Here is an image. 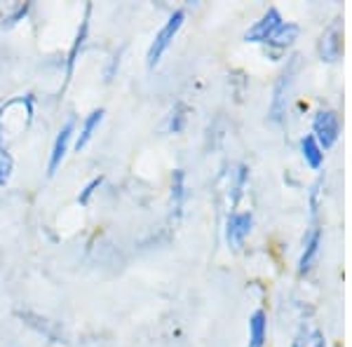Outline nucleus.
Masks as SVG:
<instances>
[{
  "label": "nucleus",
  "mask_w": 352,
  "mask_h": 347,
  "mask_svg": "<svg viewBox=\"0 0 352 347\" xmlns=\"http://www.w3.org/2000/svg\"><path fill=\"white\" fill-rule=\"evenodd\" d=\"M99 186H101V176H99V179H94L92 183L85 186V190L80 192V197H78V202H80V204H87V202H89V197H92V192H94Z\"/></svg>",
  "instance_id": "obj_18"
},
{
  "label": "nucleus",
  "mask_w": 352,
  "mask_h": 347,
  "mask_svg": "<svg viewBox=\"0 0 352 347\" xmlns=\"http://www.w3.org/2000/svg\"><path fill=\"white\" fill-rule=\"evenodd\" d=\"M317 52H320L322 61H338L343 54V24L340 19H333L331 24L324 28V33L317 41Z\"/></svg>",
  "instance_id": "obj_4"
},
{
  "label": "nucleus",
  "mask_w": 352,
  "mask_h": 347,
  "mask_svg": "<svg viewBox=\"0 0 352 347\" xmlns=\"http://www.w3.org/2000/svg\"><path fill=\"white\" fill-rule=\"evenodd\" d=\"M265 333H268V322H265V312L256 310L249 320V345L247 347H263Z\"/></svg>",
  "instance_id": "obj_11"
},
{
  "label": "nucleus",
  "mask_w": 352,
  "mask_h": 347,
  "mask_svg": "<svg viewBox=\"0 0 352 347\" xmlns=\"http://www.w3.org/2000/svg\"><path fill=\"white\" fill-rule=\"evenodd\" d=\"M300 155H303L305 164L312 169H320L324 164V150H322V146L317 144V139L312 134H305L300 139Z\"/></svg>",
  "instance_id": "obj_10"
},
{
  "label": "nucleus",
  "mask_w": 352,
  "mask_h": 347,
  "mask_svg": "<svg viewBox=\"0 0 352 347\" xmlns=\"http://www.w3.org/2000/svg\"><path fill=\"white\" fill-rule=\"evenodd\" d=\"M292 347H327V338L320 328L315 326H300Z\"/></svg>",
  "instance_id": "obj_14"
},
{
  "label": "nucleus",
  "mask_w": 352,
  "mask_h": 347,
  "mask_svg": "<svg viewBox=\"0 0 352 347\" xmlns=\"http://www.w3.org/2000/svg\"><path fill=\"white\" fill-rule=\"evenodd\" d=\"M184 21H186V12H184V10H176V12L169 16L167 21H164V26L160 28V33H157L155 41H153V45L148 47V54H146V64H148V68L157 66V61H160L162 54L167 52V47L172 45V41L176 38V33L181 31Z\"/></svg>",
  "instance_id": "obj_2"
},
{
  "label": "nucleus",
  "mask_w": 352,
  "mask_h": 347,
  "mask_svg": "<svg viewBox=\"0 0 352 347\" xmlns=\"http://www.w3.org/2000/svg\"><path fill=\"white\" fill-rule=\"evenodd\" d=\"M184 113H186V108H184V106L176 108V115L172 113V129H174V132H181V127H184V120H186Z\"/></svg>",
  "instance_id": "obj_19"
},
{
  "label": "nucleus",
  "mask_w": 352,
  "mask_h": 347,
  "mask_svg": "<svg viewBox=\"0 0 352 347\" xmlns=\"http://www.w3.org/2000/svg\"><path fill=\"white\" fill-rule=\"evenodd\" d=\"M312 136L317 139V144L322 146V150H329L340 136V117L331 108H320L312 117Z\"/></svg>",
  "instance_id": "obj_3"
},
{
  "label": "nucleus",
  "mask_w": 352,
  "mask_h": 347,
  "mask_svg": "<svg viewBox=\"0 0 352 347\" xmlns=\"http://www.w3.org/2000/svg\"><path fill=\"white\" fill-rule=\"evenodd\" d=\"M254 225V216L252 212H232L226 221V240H228L230 247L240 249L244 240L249 237Z\"/></svg>",
  "instance_id": "obj_6"
},
{
  "label": "nucleus",
  "mask_w": 352,
  "mask_h": 347,
  "mask_svg": "<svg viewBox=\"0 0 352 347\" xmlns=\"http://www.w3.org/2000/svg\"><path fill=\"white\" fill-rule=\"evenodd\" d=\"M73 129H76V120H68L64 127H61V132L56 134L54 146H52V155H50V164H47V174H54L56 169H59L61 160L66 157V150H68V144H71Z\"/></svg>",
  "instance_id": "obj_9"
},
{
  "label": "nucleus",
  "mask_w": 352,
  "mask_h": 347,
  "mask_svg": "<svg viewBox=\"0 0 352 347\" xmlns=\"http://www.w3.org/2000/svg\"><path fill=\"white\" fill-rule=\"evenodd\" d=\"M247 176H249L247 167L240 164V167H237V172H235V176H232V186H230V190H232L230 204H232V207L240 202V197H242V192H244V186H247Z\"/></svg>",
  "instance_id": "obj_15"
},
{
  "label": "nucleus",
  "mask_w": 352,
  "mask_h": 347,
  "mask_svg": "<svg viewBox=\"0 0 352 347\" xmlns=\"http://www.w3.org/2000/svg\"><path fill=\"white\" fill-rule=\"evenodd\" d=\"M298 66H300V54H292L287 59V66L282 68V73L277 76L275 89H272V101H270V120L272 122H282V117H285L287 99H289V92H292L294 78H296V73H298Z\"/></svg>",
  "instance_id": "obj_1"
},
{
  "label": "nucleus",
  "mask_w": 352,
  "mask_h": 347,
  "mask_svg": "<svg viewBox=\"0 0 352 347\" xmlns=\"http://www.w3.org/2000/svg\"><path fill=\"white\" fill-rule=\"evenodd\" d=\"M320 244H322V230L320 227H312L310 232H305L303 237V251H300L298 258V272L300 275H308L312 263L317 258V251H320Z\"/></svg>",
  "instance_id": "obj_8"
},
{
  "label": "nucleus",
  "mask_w": 352,
  "mask_h": 347,
  "mask_svg": "<svg viewBox=\"0 0 352 347\" xmlns=\"http://www.w3.org/2000/svg\"><path fill=\"white\" fill-rule=\"evenodd\" d=\"M89 12H92V8L87 5V8H85V19L80 21V28H78V33H76V41H73V47H71V52H68V76L73 73V66H76V61H78V54H80L82 45H85V41H87Z\"/></svg>",
  "instance_id": "obj_12"
},
{
  "label": "nucleus",
  "mask_w": 352,
  "mask_h": 347,
  "mask_svg": "<svg viewBox=\"0 0 352 347\" xmlns=\"http://www.w3.org/2000/svg\"><path fill=\"white\" fill-rule=\"evenodd\" d=\"M184 195H186V190H184V172H181V169H176V172H174V183H172V200H174V209H176V212L181 209Z\"/></svg>",
  "instance_id": "obj_17"
},
{
  "label": "nucleus",
  "mask_w": 352,
  "mask_h": 347,
  "mask_svg": "<svg viewBox=\"0 0 352 347\" xmlns=\"http://www.w3.org/2000/svg\"><path fill=\"white\" fill-rule=\"evenodd\" d=\"M280 26H282L280 10H277V8H268L263 12V16H261V19L256 21V24H254L247 33H244V41H247V43H265Z\"/></svg>",
  "instance_id": "obj_7"
},
{
  "label": "nucleus",
  "mask_w": 352,
  "mask_h": 347,
  "mask_svg": "<svg viewBox=\"0 0 352 347\" xmlns=\"http://www.w3.org/2000/svg\"><path fill=\"white\" fill-rule=\"evenodd\" d=\"M101 120H104V111H92L87 115V120L82 122V129H80V134H78V141H76V150L80 153L85 146L92 141V136H94V132L99 129V124H101Z\"/></svg>",
  "instance_id": "obj_13"
},
{
  "label": "nucleus",
  "mask_w": 352,
  "mask_h": 347,
  "mask_svg": "<svg viewBox=\"0 0 352 347\" xmlns=\"http://www.w3.org/2000/svg\"><path fill=\"white\" fill-rule=\"evenodd\" d=\"M12 169H14L12 155H10V153L5 150L3 146H0V188H3L10 181V176H12Z\"/></svg>",
  "instance_id": "obj_16"
},
{
  "label": "nucleus",
  "mask_w": 352,
  "mask_h": 347,
  "mask_svg": "<svg viewBox=\"0 0 352 347\" xmlns=\"http://www.w3.org/2000/svg\"><path fill=\"white\" fill-rule=\"evenodd\" d=\"M298 33H300L298 24H294V21H282V26L263 43L265 56H270V59H280V56L287 52V47H292L294 45V41L298 38Z\"/></svg>",
  "instance_id": "obj_5"
}]
</instances>
